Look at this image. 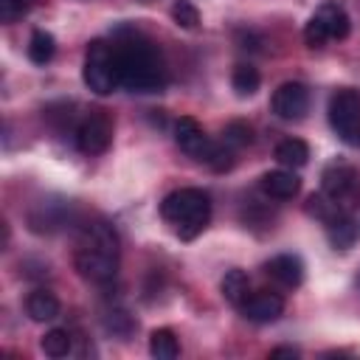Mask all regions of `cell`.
Segmentation results:
<instances>
[{"label": "cell", "mask_w": 360, "mask_h": 360, "mask_svg": "<svg viewBox=\"0 0 360 360\" xmlns=\"http://www.w3.org/2000/svg\"><path fill=\"white\" fill-rule=\"evenodd\" d=\"M160 217L174 228L180 239H194L211 219V200L202 188H177L163 197Z\"/></svg>", "instance_id": "3"}, {"label": "cell", "mask_w": 360, "mask_h": 360, "mask_svg": "<svg viewBox=\"0 0 360 360\" xmlns=\"http://www.w3.org/2000/svg\"><path fill=\"white\" fill-rule=\"evenodd\" d=\"M143 3H152V0H143Z\"/></svg>", "instance_id": "28"}, {"label": "cell", "mask_w": 360, "mask_h": 360, "mask_svg": "<svg viewBox=\"0 0 360 360\" xmlns=\"http://www.w3.org/2000/svg\"><path fill=\"white\" fill-rule=\"evenodd\" d=\"M115 51V70L118 87L132 93H152L160 90L166 82V68L158 48L141 34H124L112 42Z\"/></svg>", "instance_id": "1"}, {"label": "cell", "mask_w": 360, "mask_h": 360, "mask_svg": "<svg viewBox=\"0 0 360 360\" xmlns=\"http://www.w3.org/2000/svg\"><path fill=\"white\" fill-rule=\"evenodd\" d=\"M323 225H326V239H329V245H332L335 250H349V248L354 245V239H357V225H354V219L349 217V211L332 214Z\"/></svg>", "instance_id": "15"}, {"label": "cell", "mask_w": 360, "mask_h": 360, "mask_svg": "<svg viewBox=\"0 0 360 360\" xmlns=\"http://www.w3.org/2000/svg\"><path fill=\"white\" fill-rule=\"evenodd\" d=\"M84 84L96 96H107L118 87V70H115V51L104 39H93L84 53Z\"/></svg>", "instance_id": "4"}, {"label": "cell", "mask_w": 360, "mask_h": 360, "mask_svg": "<svg viewBox=\"0 0 360 360\" xmlns=\"http://www.w3.org/2000/svg\"><path fill=\"white\" fill-rule=\"evenodd\" d=\"M264 273H267L276 284L292 290V287H298V284L304 281V262H301L298 256H292V253H281V256H273V259L264 264Z\"/></svg>", "instance_id": "12"}, {"label": "cell", "mask_w": 360, "mask_h": 360, "mask_svg": "<svg viewBox=\"0 0 360 360\" xmlns=\"http://www.w3.org/2000/svg\"><path fill=\"white\" fill-rule=\"evenodd\" d=\"M329 124L349 146H360V93L340 87L329 98Z\"/></svg>", "instance_id": "5"}, {"label": "cell", "mask_w": 360, "mask_h": 360, "mask_svg": "<svg viewBox=\"0 0 360 360\" xmlns=\"http://www.w3.org/2000/svg\"><path fill=\"white\" fill-rule=\"evenodd\" d=\"M219 290H222V298H225L228 304H233V307H242V304H245V298L250 295V281H248L245 270L233 267V270H228V273L222 276V284H219Z\"/></svg>", "instance_id": "17"}, {"label": "cell", "mask_w": 360, "mask_h": 360, "mask_svg": "<svg viewBox=\"0 0 360 360\" xmlns=\"http://www.w3.org/2000/svg\"><path fill=\"white\" fill-rule=\"evenodd\" d=\"M76 270L93 284H107L118 273V236L107 222L82 225L76 242Z\"/></svg>", "instance_id": "2"}, {"label": "cell", "mask_w": 360, "mask_h": 360, "mask_svg": "<svg viewBox=\"0 0 360 360\" xmlns=\"http://www.w3.org/2000/svg\"><path fill=\"white\" fill-rule=\"evenodd\" d=\"M312 20L323 28L326 39H343V37H349V14H346V8L338 6V3H323V6L312 14Z\"/></svg>", "instance_id": "14"}, {"label": "cell", "mask_w": 360, "mask_h": 360, "mask_svg": "<svg viewBox=\"0 0 360 360\" xmlns=\"http://www.w3.org/2000/svg\"><path fill=\"white\" fill-rule=\"evenodd\" d=\"M357 284H360V278H357Z\"/></svg>", "instance_id": "29"}, {"label": "cell", "mask_w": 360, "mask_h": 360, "mask_svg": "<svg viewBox=\"0 0 360 360\" xmlns=\"http://www.w3.org/2000/svg\"><path fill=\"white\" fill-rule=\"evenodd\" d=\"M172 17H174V22L180 28H197L200 25V11H197V6L191 0H177L172 6Z\"/></svg>", "instance_id": "25"}, {"label": "cell", "mask_w": 360, "mask_h": 360, "mask_svg": "<svg viewBox=\"0 0 360 360\" xmlns=\"http://www.w3.org/2000/svg\"><path fill=\"white\" fill-rule=\"evenodd\" d=\"M112 141V121L104 110H90L82 124L76 127V146L84 152V155H101L107 152Z\"/></svg>", "instance_id": "7"}, {"label": "cell", "mask_w": 360, "mask_h": 360, "mask_svg": "<svg viewBox=\"0 0 360 360\" xmlns=\"http://www.w3.org/2000/svg\"><path fill=\"white\" fill-rule=\"evenodd\" d=\"M270 357H298V349H292V346H278V349L270 352Z\"/></svg>", "instance_id": "27"}, {"label": "cell", "mask_w": 360, "mask_h": 360, "mask_svg": "<svg viewBox=\"0 0 360 360\" xmlns=\"http://www.w3.org/2000/svg\"><path fill=\"white\" fill-rule=\"evenodd\" d=\"M53 53H56V39H53L48 31L37 28V31L31 34V39H28V59H31L34 65H48V62L53 59Z\"/></svg>", "instance_id": "19"}, {"label": "cell", "mask_w": 360, "mask_h": 360, "mask_svg": "<svg viewBox=\"0 0 360 360\" xmlns=\"http://www.w3.org/2000/svg\"><path fill=\"white\" fill-rule=\"evenodd\" d=\"M321 183H323V194L340 211H352L360 202V177H357L354 166H349V163H332V166L323 169Z\"/></svg>", "instance_id": "6"}, {"label": "cell", "mask_w": 360, "mask_h": 360, "mask_svg": "<svg viewBox=\"0 0 360 360\" xmlns=\"http://www.w3.org/2000/svg\"><path fill=\"white\" fill-rule=\"evenodd\" d=\"M149 354L158 360H174L180 354V343L172 329H155L149 335Z\"/></svg>", "instance_id": "21"}, {"label": "cell", "mask_w": 360, "mask_h": 360, "mask_svg": "<svg viewBox=\"0 0 360 360\" xmlns=\"http://www.w3.org/2000/svg\"><path fill=\"white\" fill-rule=\"evenodd\" d=\"M39 346H42V352L48 357H65L70 352L73 340H70L68 329H51V332H45V338L39 340Z\"/></svg>", "instance_id": "23"}, {"label": "cell", "mask_w": 360, "mask_h": 360, "mask_svg": "<svg viewBox=\"0 0 360 360\" xmlns=\"http://www.w3.org/2000/svg\"><path fill=\"white\" fill-rule=\"evenodd\" d=\"M250 127L245 124V121H231L228 127H225V132H222V143L228 146V149H242V146H248L250 143Z\"/></svg>", "instance_id": "24"}, {"label": "cell", "mask_w": 360, "mask_h": 360, "mask_svg": "<svg viewBox=\"0 0 360 360\" xmlns=\"http://www.w3.org/2000/svg\"><path fill=\"white\" fill-rule=\"evenodd\" d=\"M174 141H177V146L188 155V158H197V160H208V155H211V141H208V135L202 132V127L194 121V118H188V115H183L177 124H174Z\"/></svg>", "instance_id": "10"}, {"label": "cell", "mask_w": 360, "mask_h": 360, "mask_svg": "<svg viewBox=\"0 0 360 360\" xmlns=\"http://www.w3.org/2000/svg\"><path fill=\"white\" fill-rule=\"evenodd\" d=\"M25 312H28L31 321H37V323L53 321V318L59 315V298H56L51 290H34V292L25 298Z\"/></svg>", "instance_id": "16"}, {"label": "cell", "mask_w": 360, "mask_h": 360, "mask_svg": "<svg viewBox=\"0 0 360 360\" xmlns=\"http://www.w3.org/2000/svg\"><path fill=\"white\" fill-rule=\"evenodd\" d=\"M262 191L273 200H292L298 191H301V180L292 174V169H276V172H267L262 174L259 180Z\"/></svg>", "instance_id": "13"}, {"label": "cell", "mask_w": 360, "mask_h": 360, "mask_svg": "<svg viewBox=\"0 0 360 360\" xmlns=\"http://www.w3.org/2000/svg\"><path fill=\"white\" fill-rule=\"evenodd\" d=\"M28 222H31V231H37V233H53V231L65 228L68 222H73V205L65 202V200L39 202L28 214Z\"/></svg>", "instance_id": "9"}, {"label": "cell", "mask_w": 360, "mask_h": 360, "mask_svg": "<svg viewBox=\"0 0 360 360\" xmlns=\"http://www.w3.org/2000/svg\"><path fill=\"white\" fill-rule=\"evenodd\" d=\"M259 82H262L259 70H256L253 65H248V62H239V65L233 68V73H231V84H233V90H236L239 98L253 96V93L259 90Z\"/></svg>", "instance_id": "20"}, {"label": "cell", "mask_w": 360, "mask_h": 360, "mask_svg": "<svg viewBox=\"0 0 360 360\" xmlns=\"http://www.w3.org/2000/svg\"><path fill=\"white\" fill-rule=\"evenodd\" d=\"M239 309L253 323H270L284 312V298L270 290H259V292H250Z\"/></svg>", "instance_id": "11"}, {"label": "cell", "mask_w": 360, "mask_h": 360, "mask_svg": "<svg viewBox=\"0 0 360 360\" xmlns=\"http://www.w3.org/2000/svg\"><path fill=\"white\" fill-rule=\"evenodd\" d=\"M270 107L281 121H301L309 110V90L301 82H284L276 87Z\"/></svg>", "instance_id": "8"}, {"label": "cell", "mask_w": 360, "mask_h": 360, "mask_svg": "<svg viewBox=\"0 0 360 360\" xmlns=\"http://www.w3.org/2000/svg\"><path fill=\"white\" fill-rule=\"evenodd\" d=\"M276 160H278L284 169H301V166L309 160V146H307L301 138H284V141L276 146Z\"/></svg>", "instance_id": "18"}, {"label": "cell", "mask_w": 360, "mask_h": 360, "mask_svg": "<svg viewBox=\"0 0 360 360\" xmlns=\"http://www.w3.org/2000/svg\"><path fill=\"white\" fill-rule=\"evenodd\" d=\"M31 0H0V20L3 22H14L25 8H28Z\"/></svg>", "instance_id": "26"}, {"label": "cell", "mask_w": 360, "mask_h": 360, "mask_svg": "<svg viewBox=\"0 0 360 360\" xmlns=\"http://www.w3.org/2000/svg\"><path fill=\"white\" fill-rule=\"evenodd\" d=\"M101 323H104V329L112 332V335H129V332L135 329L132 315H129L124 307H118V304H112V307H107V309L101 312Z\"/></svg>", "instance_id": "22"}]
</instances>
